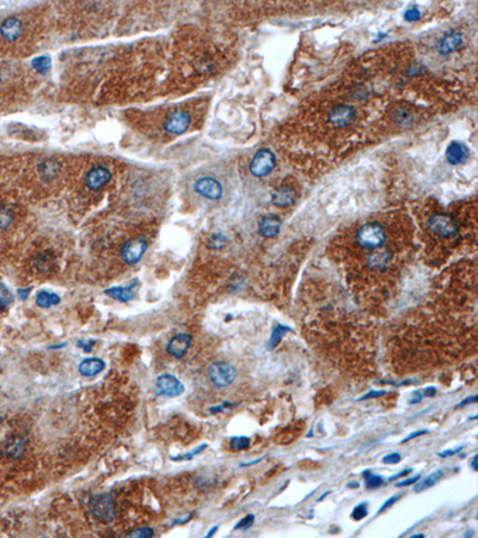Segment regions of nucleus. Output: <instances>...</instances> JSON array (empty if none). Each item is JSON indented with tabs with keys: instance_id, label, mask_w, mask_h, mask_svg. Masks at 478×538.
I'll list each match as a JSON object with an SVG mask.
<instances>
[{
	"instance_id": "obj_1",
	"label": "nucleus",
	"mask_w": 478,
	"mask_h": 538,
	"mask_svg": "<svg viewBox=\"0 0 478 538\" xmlns=\"http://www.w3.org/2000/svg\"><path fill=\"white\" fill-rule=\"evenodd\" d=\"M384 228L378 222H367L356 232V242L363 249H377L384 243Z\"/></svg>"
},
{
	"instance_id": "obj_2",
	"label": "nucleus",
	"mask_w": 478,
	"mask_h": 538,
	"mask_svg": "<svg viewBox=\"0 0 478 538\" xmlns=\"http://www.w3.org/2000/svg\"><path fill=\"white\" fill-rule=\"evenodd\" d=\"M88 507L95 518L109 523L115 518V504L110 494H98L91 498Z\"/></svg>"
},
{
	"instance_id": "obj_3",
	"label": "nucleus",
	"mask_w": 478,
	"mask_h": 538,
	"mask_svg": "<svg viewBox=\"0 0 478 538\" xmlns=\"http://www.w3.org/2000/svg\"><path fill=\"white\" fill-rule=\"evenodd\" d=\"M428 228L434 235L441 238H452L458 233V224L451 215L446 213H437L431 215L428 221Z\"/></svg>"
},
{
	"instance_id": "obj_4",
	"label": "nucleus",
	"mask_w": 478,
	"mask_h": 538,
	"mask_svg": "<svg viewBox=\"0 0 478 538\" xmlns=\"http://www.w3.org/2000/svg\"><path fill=\"white\" fill-rule=\"evenodd\" d=\"M208 376L212 383L217 387L224 388L229 387L235 382L237 377V371L232 365L227 363L218 362L213 363L208 369Z\"/></svg>"
},
{
	"instance_id": "obj_5",
	"label": "nucleus",
	"mask_w": 478,
	"mask_h": 538,
	"mask_svg": "<svg viewBox=\"0 0 478 538\" xmlns=\"http://www.w3.org/2000/svg\"><path fill=\"white\" fill-rule=\"evenodd\" d=\"M275 168V155L271 151L263 148L255 154L250 163V171L254 176L263 177L269 175Z\"/></svg>"
},
{
	"instance_id": "obj_6",
	"label": "nucleus",
	"mask_w": 478,
	"mask_h": 538,
	"mask_svg": "<svg viewBox=\"0 0 478 538\" xmlns=\"http://www.w3.org/2000/svg\"><path fill=\"white\" fill-rule=\"evenodd\" d=\"M155 390H157L158 395L166 396V397H176V396L183 394L184 385L172 374L164 373L155 380Z\"/></svg>"
},
{
	"instance_id": "obj_7",
	"label": "nucleus",
	"mask_w": 478,
	"mask_h": 538,
	"mask_svg": "<svg viewBox=\"0 0 478 538\" xmlns=\"http://www.w3.org/2000/svg\"><path fill=\"white\" fill-rule=\"evenodd\" d=\"M147 249V242L144 238H136L129 240L122 248V258L126 263L134 264L140 261L145 251Z\"/></svg>"
},
{
	"instance_id": "obj_8",
	"label": "nucleus",
	"mask_w": 478,
	"mask_h": 538,
	"mask_svg": "<svg viewBox=\"0 0 478 538\" xmlns=\"http://www.w3.org/2000/svg\"><path fill=\"white\" fill-rule=\"evenodd\" d=\"M195 190L207 199L218 200L222 195V187L212 177H202L195 182Z\"/></svg>"
},
{
	"instance_id": "obj_9",
	"label": "nucleus",
	"mask_w": 478,
	"mask_h": 538,
	"mask_svg": "<svg viewBox=\"0 0 478 538\" xmlns=\"http://www.w3.org/2000/svg\"><path fill=\"white\" fill-rule=\"evenodd\" d=\"M190 118L186 111H175L164 123V128L171 134H182L189 127Z\"/></svg>"
},
{
	"instance_id": "obj_10",
	"label": "nucleus",
	"mask_w": 478,
	"mask_h": 538,
	"mask_svg": "<svg viewBox=\"0 0 478 538\" xmlns=\"http://www.w3.org/2000/svg\"><path fill=\"white\" fill-rule=\"evenodd\" d=\"M354 119H355V110L349 105H338L329 114L330 122L337 127L348 126L354 121Z\"/></svg>"
},
{
	"instance_id": "obj_11",
	"label": "nucleus",
	"mask_w": 478,
	"mask_h": 538,
	"mask_svg": "<svg viewBox=\"0 0 478 538\" xmlns=\"http://www.w3.org/2000/svg\"><path fill=\"white\" fill-rule=\"evenodd\" d=\"M111 173L107 168L104 166H96L92 170H90L86 176V186L92 190H97L103 187L109 180H110Z\"/></svg>"
},
{
	"instance_id": "obj_12",
	"label": "nucleus",
	"mask_w": 478,
	"mask_h": 538,
	"mask_svg": "<svg viewBox=\"0 0 478 538\" xmlns=\"http://www.w3.org/2000/svg\"><path fill=\"white\" fill-rule=\"evenodd\" d=\"M191 343V336L188 334H177L171 338L168 343L169 354H171L175 357H182L184 354L188 352Z\"/></svg>"
},
{
	"instance_id": "obj_13",
	"label": "nucleus",
	"mask_w": 478,
	"mask_h": 538,
	"mask_svg": "<svg viewBox=\"0 0 478 538\" xmlns=\"http://www.w3.org/2000/svg\"><path fill=\"white\" fill-rule=\"evenodd\" d=\"M22 22L18 18H15V17H10V18L5 19L0 26V34H2L3 38H5L9 42L16 41L22 34Z\"/></svg>"
},
{
	"instance_id": "obj_14",
	"label": "nucleus",
	"mask_w": 478,
	"mask_h": 538,
	"mask_svg": "<svg viewBox=\"0 0 478 538\" xmlns=\"http://www.w3.org/2000/svg\"><path fill=\"white\" fill-rule=\"evenodd\" d=\"M446 157H447L449 164H463L469 158V150L464 144L458 143V141H453L447 147Z\"/></svg>"
},
{
	"instance_id": "obj_15",
	"label": "nucleus",
	"mask_w": 478,
	"mask_h": 538,
	"mask_svg": "<svg viewBox=\"0 0 478 538\" xmlns=\"http://www.w3.org/2000/svg\"><path fill=\"white\" fill-rule=\"evenodd\" d=\"M280 228H281V220L275 215H268V217H264L260 221L258 232L265 238H271V237L278 235Z\"/></svg>"
},
{
	"instance_id": "obj_16",
	"label": "nucleus",
	"mask_w": 478,
	"mask_h": 538,
	"mask_svg": "<svg viewBox=\"0 0 478 538\" xmlns=\"http://www.w3.org/2000/svg\"><path fill=\"white\" fill-rule=\"evenodd\" d=\"M297 199V193L295 190L291 188V187H281L276 192L272 194L271 201L275 206L279 207H287L289 205L294 204Z\"/></svg>"
},
{
	"instance_id": "obj_17",
	"label": "nucleus",
	"mask_w": 478,
	"mask_h": 538,
	"mask_svg": "<svg viewBox=\"0 0 478 538\" xmlns=\"http://www.w3.org/2000/svg\"><path fill=\"white\" fill-rule=\"evenodd\" d=\"M105 369V363L98 357H88L80 363L79 372L85 377H92Z\"/></svg>"
},
{
	"instance_id": "obj_18",
	"label": "nucleus",
	"mask_w": 478,
	"mask_h": 538,
	"mask_svg": "<svg viewBox=\"0 0 478 538\" xmlns=\"http://www.w3.org/2000/svg\"><path fill=\"white\" fill-rule=\"evenodd\" d=\"M391 256L392 255L388 249L375 250L368 258V264L373 269H384L390 262Z\"/></svg>"
},
{
	"instance_id": "obj_19",
	"label": "nucleus",
	"mask_w": 478,
	"mask_h": 538,
	"mask_svg": "<svg viewBox=\"0 0 478 538\" xmlns=\"http://www.w3.org/2000/svg\"><path fill=\"white\" fill-rule=\"evenodd\" d=\"M26 450V440L20 437H13L11 440L6 442L5 454L10 458H18L24 454Z\"/></svg>"
},
{
	"instance_id": "obj_20",
	"label": "nucleus",
	"mask_w": 478,
	"mask_h": 538,
	"mask_svg": "<svg viewBox=\"0 0 478 538\" xmlns=\"http://www.w3.org/2000/svg\"><path fill=\"white\" fill-rule=\"evenodd\" d=\"M460 43H462V35L459 33L448 34L447 36L442 38L440 44H439V52L441 54H447V53L454 51Z\"/></svg>"
},
{
	"instance_id": "obj_21",
	"label": "nucleus",
	"mask_w": 478,
	"mask_h": 538,
	"mask_svg": "<svg viewBox=\"0 0 478 538\" xmlns=\"http://www.w3.org/2000/svg\"><path fill=\"white\" fill-rule=\"evenodd\" d=\"M134 285H136V282H134V284L130 286V287H111V288H108L107 291H105L104 293L105 295H108L109 297H111V298H114L116 300H119V302H128V300H130L133 298V293L130 289H132V287Z\"/></svg>"
},
{
	"instance_id": "obj_22",
	"label": "nucleus",
	"mask_w": 478,
	"mask_h": 538,
	"mask_svg": "<svg viewBox=\"0 0 478 538\" xmlns=\"http://www.w3.org/2000/svg\"><path fill=\"white\" fill-rule=\"evenodd\" d=\"M60 303V297L55 293L48 291H41L36 296V304L40 307H49L52 305H58Z\"/></svg>"
},
{
	"instance_id": "obj_23",
	"label": "nucleus",
	"mask_w": 478,
	"mask_h": 538,
	"mask_svg": "<svg viewBox=\"0 0 478 538\" xmlns=\"http://www.w3.org/2000/svg\"><path fill=\"white\" fill-rule=\"evenodd\" d=\"M441 477H442V470H437V472L431 473L430 475L426 476L424 479L421 480L420 482L416 484L415 491L416 493H420V491L427 489V488L433 487L435 483H438L439 481H440Z\"/></svg>"
},
{
	"instance_id": "obj_24",
	"label": "nucleus",
	"mask_w": 478,
	"mask_h": 538,
	"mask_svg": "<svg viewBox=\"0 0 478 538\" xmlns=\"http://www.w3.org/2000/svg\"><path fill=\"white\" fill-rule=\"evenodd\" d=\"M291 329H289L288 327H285V325H276V327L274 328V330H272L271 332V336H270V340H269V348H275L276 346L279 345L280 341H281L282 336L286 334V332H288Z\"/></svg>"
},
{
	"instance_id": "obj_25",
	"label": "nucleus",
	"mask_w": 478,
	"mask_h": 538,
	"mask_svg": "<svg viewBox=\"0 0 478 538\" xmlns=\"http://www.w3.org/2000/svg\"><path fill=\"white\" fill-rule=\"evenodd\" d=\"M12 295L4 284L0 282V312L5 310L12 303Z\"/></svg>"
},
{
	"instance_id": "obj_26",
	"label": "nucleus",
	"mask_w": 478,
	"mask_h": 538,
	"mask_svg": "<svg viewBox=\"0 0 478 538\" xmlns=\"http://www.w3.org/2000/svg\"><path fill=\"white\" fill-rule=\"evenodd\" d=\"M230 446L233 451H242L249 449L250 439L246 437H235L230 441Z\"/></svg>"
},
{
	"instance_id": "obj_27",
	"label": "nucleus",
	"mask_w": 478,
	"mask_h": 538,
	"mask_svg": "<svg viewBox=\"0 0 478 538\" xmlns=\"http://www.w3.org/2000/svg\"><path fill=\"white\" fill-rule=\"evenodd\" d=\"M33 65L35 69L38 71V72L45 73L49 69H51V60H49L48 58H44V56H41V58H36L34 60Z\"/></svg>"
},
{
	"instance_id": "obj_28",
	"label": "nucleus",
	"mask_w": 478,
	"mask_h": 538,
	"mask_svg": "<svg viewBox=\"0 0 478 538\" xmlns=\"http://www.w3.org/2000/svg\"><path fill=\"white\" fill-rule=\"evenodd\" d=\"M382 483H384V480L381 476L378 475H368L365 481V486L367 489H375V488L381 487Z\"/></svg>"
},
{
	"instance_id": "obj_29",
	"label": "nucleus",
	"mask_w": 478,
	"mask_h": 538,
	"mask_svg": "<svg viewBox=\"0 0 478 538\" xmlns=\"http://www.w3.org/2000/svg\"><path fill=\"white\" fill-rule=\"evenodd\" d=\"M367 514H368L367 504L366 502H362V504H359L354 507L353 512H352V518L355 520H361V519H363Z\"/></svg>"
},
{
	"instance_id": "obj_30",
	"label": "nucleus",
	"mask_w": 478,
	"mask_h": 538,
	"mask_svg": "<svg viewBox=\"0 0 478 538\" xmlns=\"http://www.w3.org/2000/svg\"><path fill=\"white\" fill-rule=\"evenodd\" d=\"M154 534V531L150 529V527H141V529L134 530L133 532H130L128 536L129 537H141V538H147L152 537Z\"/></svg>"
},
{
	"instance_id": "obj_31",
	"label": "nucleus",
	"mask_w": 478,
	"mask_h": 538,
	"mask_svg": "<svg viewBox=\"0 0 478 538\" xmlns=\"http://www.w3.org/2000/svg\"><path fill=\"white\" fill-rule=\"evenodd\" d=\"M254 522H255V515L254 514H249V515L244 517V518L240 520V522L235 526V530H239V529L246 530V529H249V527L253 526Z\"/></svg>"
},
{
	"instance_id": "obj_32",
	"label": "nucleus",
	"mask_w": 478,
	"mask_h": 538,
	"mask_svg": "<svg viewBox=\"0 0 478 538\" xmlns=\"http://www.w3.org/2000/svg\"><path fill=\"white\" fill-rule=\"evenodd\" d=\"M11 221H12V217H11V214H10V212L0 208V230L8 228V226L11 224Z\"/></svg>"
},
{
	"instance_id": "obj_33",
	"label": "nucleus",
	"mask_w": 478,
	"mask_h": 538,
	"mask_svg": "<svg viewBox=\"0 0 478 538\" xmlns=\"http://www.w3.org/2000/svg\"><path fill=\"white\" fill-rule=\"evenodd\" d=\"M207 445L203 444L201 445L200 447H197L194 450L193 452H190V454H187V455H183V456H178V457H172V459H176V461H190L191 458L194 457V456H196L197 454H200L201 451L203 450V449H206Z\"/></svg>"
},
{
	"instance_id": "obj_34",
	"label": "nucleus",
	"mask_w": 478,
	"mask_h": 538,
	"mask_svg": "<svg viewBox=\"0 0 478 538\" xmlns=\"http://www.w3.org/2000/svg\"><path fill=\"white\" fill-rule=\"evenodd\" d=\"M225 244V237L218 233V235H213V237L210 239V246L212 248H220Z\"/></svg>"
},
{
	"instance_id": "obj_35",
	"label": "nucleus",
	"mask_w": 478,
	"mask_h": 538,
	"mask_svg": "<svg viewBox=\"0 0 478 538\" xmlns=\"http://www.w3.org/2000/svg\"><path fill=\"white\" fill-rule=\"evenodd\" d=\"M399 461H401V455L397 454V452L386 455L384 458H382V463H385V464H397V463H399Z\"/></svg>"
},
{
	"instance_id": "obj_36",
	"label": "nucleus",
	"mask_w": 478,
	"mask_h": 538,
	"mask_svg": "<svg viewBox=\"0 0 478 538\" xmlns=\"http://www.w3.org/2000/svg\"><path fill=\"white\" fill-rule=\"evenodd\" d=\"M420 16L421 15H420L419 10H417V9H410V10H408V11L405 12V15H404L405 19L409 20V22H412V20L419 19Z\"/></svg>"
},
{
	"instance_id": "obj_37",
	"label": "nucleus",
	"mask_w": 478,
	"mask_h": 538,
	"mask_svg": "<svg viewBox=\"0 0 478 538\" xmlns=\"http://www.w3.org/2000/svg\"><path fill=\"white\" fill-rule=\"evenodd\" d=\"M420 479H421V475H416V476H414V477H410V479H406L404 481H401V482H398L397 484H396V487H408V486H412V484L416 483Z\"/></svg>"
},
{
	"instance_id": "obj_38",
	"label": "nucleus",
	"mask_w": 478,
	"mask_h": 538,
	"mask_svg": "<svg viewBox=\"0 0 478 538\" xmlns=\"http://www.w3.org/2000/svg\"><path fill=\"white\" fill-rule=\"evenodd\" d=\"M397 499H398V497H392V498H390V499H389V500H386V501H385V502H384V504H382V505H381V507H380V508H379V511H378V514H380V513H381V512H384V511H385V509H386V508H389V507H390V506H392V505H394V504H395V502H396V501H397Z\"/></svg>"
},
{
	"instance_id": "obj_39",
	"label": "nucleus",
	"mask_w": 478,
	"mask_h": 538,
	"mask_svg": "<svg viewBox=\"0 0 478 538\" xmlns=\"http://www.w3.org/2000/svg\"><path fill=\"white\" fill-rule=\"evenodd\" d=\"M463 450V446H460V447H457L454 449V450H446L444 452H441V454H439V456L442 458H446V457H451V456L458 454V452H460Z\"/></svg>"
},
{
	"instance_id": "obj_40",
	"label": "nucleus",
	"mask_w": 478,
	"mask_h": 538,
	"mask_svg": "<svg viewBox=\"0 0 478 538\" xmlns=\"http://www.w3.org/2000/svg\"><path fill=\"white\" fill-rule=\"evenodd\" d=\"M427 433H428V431H426V430H424V431H416V432H414V433L409 434L406 438L403 439L402 442H406V441H409V440H413V439H415V438H417V437H420V435L427 434Z\"/></svg>"
},
{
	"instance_id": "obj_41",
	"label": "nucleus",
	"mask_w": 478,
	"mask_h": 538,
	"mask_svg": "<svg viewBox=\"0 0 478 538\" xmlns=\"http://www.w3.org/2000/svg\"><path fill=\"white\" fill-rule=\"evenodd\" d=\"M384 394H385L384 391H371V392H368L367 395L362 396V397L360 398V401H363V399H370V398L379 397V396H382Z\"/></svg>"
},
{
	"instance_id": "obj_42",
	"label": "nucleus",
	"mask_w": 478,
	"mask_h": 538,
	"mask_svg": "<svg viewBox=\"0 0 478 538\" xmlns=\"http://www.w3.org/2000/svg\"><path fill=\"white\" fill-rule=\"evenodd\" d=\"M476 401H477V397H476V396H471V397L466 398V399H464V401H463L462 403H459V405L457 406L456 408H462V407L466 406V405H469V403H474Z\"/></svg>"
},
{
	"instance_id": "obj_43",
	"label": "nucleus",
	"mask_w": 478,
	"mask_h": 538,
	"mask_svg": "<svg viewBox=\"0 0 478 538\" xmlns=\"http://www.w3.org/2000/svg\"><path fill=\"white\" fill-rule=\"evenodd\" d=\"M412 472H413V469H405V470H404V472H401V473L396 474V475H395V476H391V477H390V479H389V480H390V481H394V480H396V479H398V477H402V476H405V475H408V474H409V473H412Z\"/></svg>"
},
{
	"instance_id": "obj_44",
	"label": "nucleus",
	"mask_w": 478,
	"mask_h": 538,
	"mask_svg": "<svg viewBox=\"0 0 478 538\" xmlns=\"http://www.w3.org/2000/svg\"><path fill=\"white\" fill-rule=\"evenodd\" d=\"M29 292H30V288H28L27 291H26V289H18V295H19V297L22 299H26L27 297H28V295H29Z\"/></svg>"
},
{
	"instance_id": "obj_45",
	"label": "nucleus",
	"mask_w": 478,
	"mask_h": 538,
	"mask_svg": "<svg viewBox=\"0 0 478 538\" xmlns=\"http://www.w3.org/2000/svg\"><path fill=\"white\" fill-rule=\"evenodd\" d=\"M472 469L474 472H477V455H474L472 458Z\"/></svg>"
},
{
	"instance_id": "obj_46",
	"label": "nucleus",
	"mask_w": 478,
	"mask_h": 538,
	"mask_svg": "<svg viewBox=\"0 0 478 538\" xmlns=\"http://www.w3.org/2000/svg\"><path fill=\"white\" fill-rule=\"evenodd\" d=\"M217 531H218V526H214L213 529H212V530L210 531V532L207 533V537H212L215 532H217Z\"/></svg>"
},
{
	"instance_id": "obj_47",
	"label": "nucleus",
	"mask_w": 478,
	"mask_h": 538,
	"mask_svg": "<svg viewBox=\"0 0 478 538\" xmlns=\"http://www.w3.org/2000/svg\"><path fill=\"white\" fill-rule=\"evenodd\" d=\"M412 537H413V538H417V537H424V534H422V533H417V534H413V536H412Z\"/></svg>"
},
{
	"instance_id": "obj_48",
	"label": "nucleus",
	"mask_w": 478,
	"mask_h": 538,
	"mask_svg": "<svg viewBox=\"0 0 478 538\" xmlns=\"http://www.w3.org/2000/svg\"><path fill=\"white\" fill-rule=\"evenodd\" d=\"M348 487H355V488H357V487H359V483H356V482L355 483H349Z\"/></svg>"
}]
</instances>
